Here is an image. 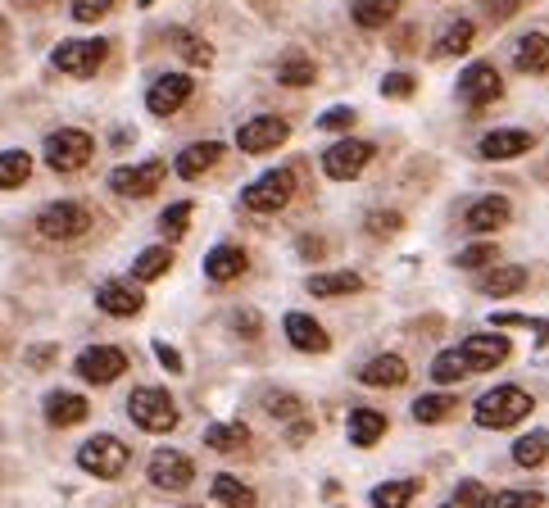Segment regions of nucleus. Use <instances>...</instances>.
<instances>
[{
    "instance_id": "nucleus-1",
    "label": "nucleus",
    "mask_w": 549,
    "mask_h": 508,
    "mask_svg": "<svg viewBox=\"0 0 549 508\" xmlns=\"http://www.w3.org/2000/svg\"><path fill=\"white\" fill-rule=\"evenodd\" d=\"M527 413H531V395L522 391V386H495V391H486V395L477 400L472 418H477V427L500 431V427H513V422H522Z\"/></svg>"
},
{
    "instance_id": "nucleus-2",
    "label": "nucleus",
    "mask_w": 549,
    "mask_h": 508,
    "mask_svg": "<svg viewBox=\"0 0 549 508\" xmlns=\"http://www.w3.org/2000/svg\"><path fill=\"white\" fill-rule=\"evenodd\" d=\"M128 413L132 422H137L141 431H155V436H164V431L177 427V404L168 391H159V386H141V391L128 395Z\"/></svg>"
},
{
    "instance_id": "nucleus-3",
    "label": "nucleus",
    "mask_w": 549,
    "mask_h": 508,
    "mask_svg": "<svg viewBox=\"0 0 549 508\" xmlns=\"http://www.w3.org/2000/svg\"><path fill=\"white\" fill-rule=\"evenodd\" d=\"M91 155H96V141L82 127H59L46 137V164L55 173H78V168L91 164Z\"/></svg>"
},
{
    "instance_id": "nucleus-4",
    "label": "nucleus",
    "mask_w": 549,
    "mask_h": 508,
    "mask_svg": "<svg viewBox=\"0 0 549 508\" xmlns=\"http://www.w3.org/2000/svg\"><path fill=\"white\" fill-rule=\"evenodd\" d=\"M128 463H132V454H128V445H123L118 436H96V440H87V445L78 450V468L91 472V477H100V481L123 477Z\"/></svg>"
},
{
    "instance_id": "nucleus-5",
    "label": "nucleus",
    "mask_w": 549,
    "mask_h": 508,
    "mask_svg": "<svg viewBox=\"0 0 549 508\" xmlns=\"http://www.w3.org/2000/svg\"><path fill=\"white\" fill-rule=\"evenodd\" d=\"M291 196H295V173L291 168H273V173H264L255 186L241 191V205H246L250 214H277V209H286Z\"/></svg>"
},
{
    "instance_id": "nucleus-6",
    "label": "nucleus",
    "mask_w": 549,
    "mask_h": 508,
    "mask_svg": "<svg viewBox=\"0 0 549 508\" xmlns=\"http://www.w3.org/2000/svg\"><path fill=\"white\" fill-rule=\"evenodd\" d=\"M105 55H109V41L82 37V41H59L50 64H55L59 73H69V78H91V73L105 64Z\"/></svg>"
},
{
    "instance_id": "nucleus-7",
    "label": "nucleus",
    "mask_w": 549,
    "mask_h": 508,
    "mask_svg": "<svg viewBox=\"0 0 549 508\" xmlns=\"http://www.w3.org/2000/svg\"><path fill=\"white\" fill-rule=\"evenodd\" d=\"M87 227H91V214L82 205H73V200L46 205L37 214V232L46 236V241H73V236H82Z\"/></svg>"
},
{
    "instance_id": "nucleus-8",
    "label": "nucleus",
    "mask_w": 549,
    "mask_h": 508,
    "mask_svg": "<svg viewBox=\"0 0 549 508\" xmlns=\"http://www.w3.org/2000/svg\"><path fill=\"white\" fill-rule=\"evenodd\" d=\"M291 137V123L277 114H264V118H250V123L236 127V146L246 155H264V150H277L282 141Z\"/></svg>"
},
{
    "instance_id": "nucleus-9",
    "label": "nucleus",
    "mask_w": 549,
    "mask_h": 508,
    "mask_svg": "<svg viewBox=\"0 0 549 508\" xmlns=\"http://www.w3.org/2000/svg\"><path fill=\"white\" fill-rule=\"evenodd\" d=\"M164 173H168L164 159H146V164H123V168H114V173H109V186H114L118 196L141 200V196H150V191H155V186L164 182Z\"/></svg>"
},
{
    "instance_id": "nucleus-10",
    "label": "nucleus",
    "mask_w": 549,
    "mask_h": 508,
    "mask_svg": "<svg viewBox=\"0 0 549 508\" xmlns=\"http://www.w3.org/2000/svg\"><path fill=\"white\" fill-rule=\"evenodd\" d=\"M128 372V354L118 345H91V350L78 354V377L82 381H96V386H109Z\"/></svg>"
},
{
    "instance_id": "nucleus-11",
    "label": "nucleus",
    "mask_w": 549,
    "mask_h": 508,
    "mask_svg": "<svg viewBox=\"0 0 549 508\" xmlns=\"http://www.w3.org/2000/svg\"><path fill=\"white\" fill-rule=\"evenodd\" d=\"M368 159H373L368 141H336V146L323 150V173L332 182H350V177H359L368 168Z\"/></svg>"
},
{
    "instance_id": "nucleus-12",
    "label": "nucleus",
    "mask_w": 549,
    "mask_h": 508,
    "mask_svg": "<svg viewBox=\"0 0 549 508\" xmlns=\"http://www.w3.org/2000/svg\"><path fill=\"white\" fill-rule=\"evenodd\" d=\"M504 96V82L500 73H495V64H468V69L459 73V100L472 109L491 105V100Z\"/></svg>"
},
{
    "instance_id": "nucleus-13",
    "label": "nucleus",
    "mask_w": 549,
    "mask_h": 508,
    "mask_svg": "<svg viewBox=\"0 0 549 508\" xmlns=\"http://www.w3.org/2000/svg\"><path fill=\"white\" fill-rule=\"evenodd\" d=\"M150 481L159 490H187L196 481V463L182 450H155L150 454Z\"/></svg>"
},
{
    "instance_id": "nucleus-14",
    "label": "nucleus",
    "mask_w": 549,
    "mask_h": 508,
    "mask_svg": "<svg viewBox=\"0 0 549 508\" xmlns=\"http://www.w3.org/2000/svg\"><path fill=\"white\" fill-rule=\"evenodd\" d=\"M191 91H196V82H191L187 73H168V78H159L155 87L146 91V109L150 114H159V118H168V114H177V109L187 105Z\"/></svg>"
},
{
    "instance_id": "nucleus-15",
    "label": "nucleus",
    "mask_w": 549,
    "mask_h": 508,
    "mask_svg": "<svg viewBox=\"0 0 549 508\" xmlns=\"http://www.w3.org/2000/svg\"><path fill=\"white\" fill-rule=\"evenodd\" d=\"M459 354L468 359L472 372H486V368H495V363L509 359V341H504L500 332H477V336H468V341L459 345Z\"/></svg>"
},
{
    "instance_id": "nucleus-16",
    "label": "nucleus",
    "mask_w": 549,
    "mask_h": 508,
    "mask_svg": "<svg viewBox=\"0 0 549 508\" xmlns=\"http://www.w3.org/2000/svg\"><path fill=\"white\" fill-rule=\"evenodd\" d=\"M527 150H536V137L531 132H522V127H500V132H486L477 146L481 159H518L527 155Z\"/></svg>"
},
{
    "instance_id": "nucleus-17",
    "label": "nucleus",
    "mask_w": 549,
    "mask_h": 508,
    "mask_svg": "<svg viewBox=\"0 0 549 508\" xmlns=\"http://www.w3.org/2000/svg\"><path fill=\"white\" fill-rule=\"evenodd\" d=\"M96 309L109 313V318H132V313L146 309V295H141L132 282H105L96 291Z\"/></svg>"
},
{
    "instance_id": "nucleus-18",
    "label": "nucleus",
    "mask_w": 549,
    "mask_h": 508,
    "mask_svg": "<svg viewBox=\"0 0 549 508\" xmlns=\"http://www.w3.org/2000/svg\"><path fill=\"white\" fill-rule=\"evenodd\" d=\"M513 205L504 196H481L477 205H468V214H463V223L472 227V232H500L504 223H509Z\"/></svg>"
},
{
    "instance_id": "nucleus-19",
    "label": "nucleus",
    "mask_w": 549,
    "mask_h": 508,
    "mask_svg": "<svg viewBox=\"0 0 549 508\" xmlns=\"http://www.w3.org/2000/svg\"><path fill=\"white\" fill-rule=\"evenodd\" d=\"M286 341L295 345V350H304V354H327V332L309 318V313H286Z\"/></svg>"
},
{
    "instance_id": "nucleus-20",
    "label": "nucleus",
    "mask_w": 549,
    "mask_h": 508,
    "mask_svg": "<svg viewBox=\"0 0 549 508\" xmlns=\"http://www.w3.org/2000/svg\"><path fill=\"white\" fill-rule=\"evenodd\" d=\"M359 381L363 386H404L409 381V363L400 354H377V359H368L359 368Z\"/></svg>"
},
{
    "instance_id": "nucleus-21",
    "label": "nucleus",
    "mask_w": 549,
    "mask_h": 508,
    "mask_svg": "<svg viewBox=\"0 0 549 508\" xmlns=\"http://www.w3.org/2000/svg\"><path fill=\"white\" fill-rule=\"evenodd\" d=\"M87 413H91V404L82 400V395H73V391L46 395V422L50 427H78V422H87Z\"/></svg>"
},
{
    "instance_id": "nucleus-22",
    "label": "nucleus",
    "mask_w": 549,
    "mask_h": 508,
    "mask_svg": "<svg viewBox=\"0 0 549 508\" xmlns=\"http://www.w3.org/2000/svg\"><path fill=\"white\" fill-rule=\"evenodd\" d=\"M246 273V250L241 245H214L205 254V277L209 282H232V277Z\"/></svg>"
},
{
    "instance_id": "nucleus-23",
    "label": "nucleus",
    "mask_w": 549,
    "mask_h": 508,
    "mask_svg": "<svg viewBox=\"0 0 549 508\" xmlns=\"http://www.w3.org/2000/svg\"><path fill=\"white\" fill-rule=\"evenodd\" d=\"M218 159H223V146H218V141H196V146H187L182 155H177L173 173H177V177H187V182H191V177L209 173V168H214Z\"/></svg>"
},
{
    "instance_id": "nucleus-24",
    "label": "nucleus",
    "mask_w": 549,
    "mask_h": 508,
    "mask_svg": "<svg viewBox=\"0 0 549 508\" xmlns=\"http://www.w3.org/2000/svg\"><path fill=\"white\" fill-rule=\"evenodd\" d=\"M513 64H518V73H549V37L545 32H527V37L518 41V50H513Z\"/></svg>"
},
{
    "instance_id": "nucleus-25",
    "label": "nucleus",
    "mask_w": 549,
    "mask_h": 508,
    "mask_svg": "<svg viewBox=\"0 0 549 508\" xmlns=\"http://www.w3.org/2000/svg\"><path fill=\"white\" fill-rule=\"evenodd\" d=\"M382 436H386V413H377V409H354L350 413V440L359 450L377 445Z\"/></svg>"
},
{
    "instance_id": "nucleus-26",
    "label": "nucleus",
    "mask_w": 549,
    "mask_h": 508,
    "mask_svg": "<svg viewBox=\"0 0 549 508\" xmlns=\"http://www.w3.org/2000/svg\"><path fill=\"white\" fill-rule=\"evenodd\" d=\"M363 291L359 273H314L309 277V295H323V300H336V295H354Z\"/></svg>"
},
{
    "instance_id": "nucleus-27",
    "label": "nucleus",
    "mask_w": 549,
    "mask_h": 508,
    "mask_svg": "<svg viewBox=\"0 0 549 508\" xmlns=\"http://www.w3.org/2000/svg\"><path fill=\"white\" fill-rule=\"evenodd\" d=\"M168 264H173V250H168V245H150V250L137 254V264H132V277H137V282H155V277L168 273Z\"/></svg>"
},
{
    "instance_id": "nucleus-28",
    "label": "nucleus",
    "mask_w": 549,
    "mask_h": 508,
    "mask_svg": "<svg viewBox=\"0 0 549 508\" xmlns=\"http://www.w3.org/2000/svg\"><path fill=\"white\" fill-rule=\"evenodd\" d=\"M395 10H400V0H359V5H354V23H359V28H386V23L395 19Z\"/></svg>"
},
{
    "instance_id": "nucleus-29",
    "label": "nucleus",
    "mask_w": 549,
    "mask_h": 508,
    "mask_svg": "<svg viewBox=\"0 0 549 508\" xmlns=\"http://www.w3.org/2000/svg\"><path fill=\"white\" fill-rule=\"evenodd\" d=\"M32 173V155L28 150H5L0 155V191H14V186H23Z\"/></svg>"
},
{
    "instance_id": "nucleus-30",
    "label": "nucleus",
    "mask_w": 549,
    "mask_h": 508,
    "mask_svg": "<svg viewBox=\"0 0 549 508\" xmlns=\"http://www.w3.org/2000/svg\"><path fill=\"white\" fill-rule=\"evenodd\" d=\"M246 440H250V431L241 427V422H218V427H209V431H205V445H209V450H218V454L241 450Z\"/></svg>"
},
{
    "instance_id": "nucleus-31",
    "label": "nucleus",
    "mask_w": 549,
    "mask_h": 508,
    "mask_svg": "<svg viewBox=\"0 0 549 508\" xmlns=\"http://www.w3.org/2000/svg\"><path fill=\"white\" fill-rule=\"evenodd\" d=\"M522 286H527V268L509 264V268H491L486 282H481V291L486 295H513V291H522Z\"/></svg>"
},
{
    "instance_id": "nucleus-32",
    "label": "nucleus",
    "mask_w": 549,
    "mask_h": 508,
    "mask_svg": "<svg viewBox=\"0 0 549 508\" xmlns=\"http://www.w3.org/2000/svg\"><path fill=\"white\" fill-rule=\"evenodd\" d=\"M545 454H549V436H545V431H531V436L513 440V463H518V468H540Z\"/></svg>"
},
{
    "instance_id": "nucleus-33",
    "label": "nucleus",
    "mask_w": 549,
    "mask_h": 508,
    "mask_svg": "<svg viewBox=\"0 0 549 508\" xmlns=\"http://www.w3.org/2000/svg\"><path fill=\"white\" fill-rule=\"evenodd\" d=\"M214 499L227 508H255V490L246 486V481H236V477H214Z\"/></svg>"
},
{
    "instance_id": "nucleus-34",
    "label": "nucleus",
    "mask_w": 549,
    "mask_h": 508,
    "mask_svg": "<svg viewBox=\"0 0 549 508\" xmlns=\"http://www.w3.org/2000/svg\"><path fill=\"white\" fill-rule=\"evenodd\" d=\"M454 395H422V400H413V422H422V427H432V422H445L454 413Z\"/></svg>"
},
{
    "instance_id": "nucleus-35",
    "label": "nucleus",
    "mask_w": 549,
    "mask_h": 508,
    "mask_svg": "<svg viewBox=\"0 0 549 508\" xmlns=\"http://www.w3.org/2000/svg\"><path fill=\"white\" fill-rule=\"evenodd\" d=\"M418 481H386L373 490V508H409V499H418Z\"/></svg>"
},
{
    "instance_id": "nucleus-36",
    "label": "nucleus",
    "mask_w": 549,
    "mask_h": 508,
    "mask_svg": "<svg viewBox=\"0 0 549 508\" xmlns=\"http://www.w3.org/2000/svg\"><path fill=\"white\" fill-rule=\"evenodd\" d=\"M277 82H282V87H309V82H314V59L286 55L282 64H277Z\"/></svg>"
},
{
    "instance_id": "nucleus-37",
    "label": "nucleus",
    "mask_w": 549,
    "mask_h": 508,
    "mask_svg": "<svg viewBox=\"0 0 549 508\" xmlns=\"http://www.w3.org/2000/svg\"><path fill=\"white\" fill-rule=\"evenodd\" d=\"M472 37H477V28H472L468 19H459V23H450V28L441 32V46L436 50H441V55H463V50L472 46Z\"/></svg>"
},
{
    "instance_id": "nucleus-38",
    "label": "nucleus",
    "mask_w": 549,
    "mask_h": 508,
    "mask_svg": "<svg viewBox=\"0 0 549 508\" xmlns=\"http://www.w3.org/2000/svg\"><path fill=\"white\" fill-rule=\"evenodd\" d=\"M463 372H472V368H468V359H463L459 350H445V354H436V363H432V377L441 381V386H450V381H459Z\"/></svg>"
},
{
    "instance_id": "nucleus-39",
    "label": "nucleus",
    "mask_w": 549,
    "mask_h": 508,
    "mask_svg": "<svg viewBox=\"0 0 549 508\" xmlns=\"http://www.w3.org/2000/svg\"><path fill=\"white\" fill-rule=\"evenodd\" d=\"M187 223H191V200H177V205L164 209V218H159V232H164L168 241H177V236L187 232Z\"/></svg>"
},
{
    "instance_id": "nucleus-40",
    "label": "nucleus",
    "mask_w": 549,
    "mask_h": 508,
    "mask_svg": "<svg viewBox=\"0 0 549 508\" xmlns=\"http://www.w3.org/2000/svg\"><path fill=\"white\" fill-rule=\"evenodd\" d=\"M481 508H540L536 490H500V495H486Z\"/></svg>"
},
{
    "instance_id": "nucleus-41",
    "label": "nucleus",
    "mask_w": 549,
    "mask_h": 508,
    "mask_svg": "<svg viewBox=\"0 0 549 508\" xmlns=\"http://www.w3.org/2000/svg\"><path fill=\"white\" fill-rule=\"evenodd\" d=\"M173 46L182 50V55H187L191 64H214V50L200 46V37H191V32H182V28L173 32Z\"/></svg>"
},
{
    "instance_id": "nucleus-42",
    "label": "nucleus",
    "mask_w": 549,
    "mask_h": 508,
    "mask_svg": "<svg viewBox=\"0 0 549 508\" xmlns=\"http://www.w3.org/2000/svg\"><path fill=\"white\" fill-rule=\"evenodd\" d=\"M486 504V486L481 481H459V490H454V499L445 508H481Z\"/></svg>"
},
{
    "instance_id": "nucleus-43",
    "label": "nucleus",
    "mask_w": 549,
    "mask_h": 508,
    "mask_svg": "<svg viewBox=\"0 0 549 508\" xmlns=\"http://www.w3.org/2000/svg\"><path fill=\"white\" fill-rule=\"evenodd\" d=\"M491 259H495V245L481 241V245H468V250H459V259H454V264H459V268H486Z\"/></svg>"
},
{
    "instance_id": "nucleus-44",
    "label": "nucleus",
    "mask_w": 549,
    "mask_h": 508,
    "mask_svg": "<svg viewBox=\"0 0 549 508\" xmlns=\"http://www.w3.org/2000/svg\"><path fill=\"white\" fill-rule=\"evenodd\" d=\"M109 5H114V0H73V19H78V23H96L100 14H109Z\"/></svg>"
},
{
    "instance_id": "nucleus-45",
    "label": "nucleus",
    "mask_w": 549,
    "mask_h": 508,
    "mask_svg": "<svg viewBox=\"0 0 549 508\" xmlns=\"http://www.w3.org/2000/svg\"><path fill=\"white\" fill-rule=\"evenodd\" d=\"M382 96L409 100L413 96V78H409V73H391V78H382Z\"/></svg>"
},
{
    "instance_id": "nucleus-46",
    "label": "nucleus",
    "mask_w": 549,
    "mask_h": 508,
    "mask_svg": "<svg viewBox=\"0 0 549 508\" xmlns=\"http://www.w3.org/2000/svg\"><path fill=\"white\" fill-rule=\"evenodd\" d=\"M350 123H354V109L350 105H336V109H327V114L318 118V127H327V132H345Z\"/></svg>"
},
{
    "instance_id": "nucleus-47",
    "label": "nucleus",
    "mask_w": 549,
    "mask_h": 508,
    "mask_svg": "<svg viewBox=\"0 0 549 508\" xmlns=\"http://www.w3.org/2000/svg\"><path fill=\"white\" fill-rule=\"evenodd\" d=\"M400 227H404L400 214H368V232L373 236H395Z\"/></svg>"
},
{
    "instance_id": "nucleus-48",
    "label": "nucleus",
    "mask_w": 549,
    "mask_h": 508,
    "mask_svg": "<svg viewBox=\"0 0 549 508\" xmlns=\"http://www.w3.org/2000/svg\"><path fill=\"white\" fill-rule=\"evenodd\" d=\"M264 409L273 413V418H295V413H300V400H295V395H268Z\"/></svg>"
},
{
    "instance_id": "nucleus-49",
    "label": "nucleus",
    "mask_w": 549,
    "mask_h": 508,
    "mask_svg": "<svg viewBox=\"0 0 549 508\" xmlns=\"http://www.w3.org/2000/svg\"><path fill=\"white\" fill-rule=\"evenodd\" d=\"M481 5H486L491 19H513V14L522 10V0H481Z\"/></svg>"
},
{
    "instance_id": "nucleus-50",
    "label": "nucleus",
    "mask_w": 549,
    "mask_h": 508,
    "mask_svg": "<svg viewBox=\"0 0 549 508\" xmlns=\"http://www.w3.org/2000/svg\"><path fill=\"white\" fill-rule=\"evenodd\" d=\"M155 359L164 363L168 372H182V354H177V350H173V345H168V341H155Z\"/></svg>"
},
{
    "instance_id": "nucleus-51",
    "label": "nucleus",
    "mask_w": 549,
    "mask_h": 508,
    "mask_svg": "<svg viewBox=\"0 0 549 508\" xmlns=\"http://www.w3.org/2000/svg\"><path fill=\"white\" fill-rule=\"evenodd\" d=\"M232 327H236V332H241V336H259V313H236V318H232Z\"/></svg>"
},
{
    "instance_id": "nucleus-52",
    "label": "nucleus",
    "mask_w": 549,
    "mask_h": 508,
    "mask_svg": "<svg viewBox=\"0 0 549 508\" xmlns=\"http://www.w3.org/2000/svg\"><path fill=\"white\" fill-rule=\"evenodd\" d=\"M28 359H32V363H37V368H41V363H50V359H55V350H50V345H37V350L28 354Z\"/></svg>"
},
{
    "instance_id": "nucleus-53",
    "label": "nucleus",
    "mask_w": 549,
    "mask_h": 508,
    "mask_svg": "<svg viewBox=\"0 0 549 508\" xmlns=\"http://www.w3.org/2000/svg\"><path fill=\"white\" fill-rule=\"evenodd\" d=\"M300 254H314V259H318V254H323V241H314V236H304V241H300Z\"/></svg>"
},
{
    "instance_id": "nucleus-54",
    "label": "nucleus",
    "mask_w": 549,
    "mask_h": 508,
    "mask_svg": "<svg viewBox=\"0 0 549 508\" xmlns=\"http://www.w3.org/2000/svg\"><path fill=\"white\" fill-rule=\"evenodd\" d=\"M304 436H309V422H295V427H291V440H295V445H300Z\"/></svg>"
},
{
    "instance_id": "nucleus-55",
    "label": "nucleus",
    "mask_w": 549,
    "mask_h": 508,
    "mask_svg": "<svg viewBox=\"0 0 549 508\" xmlns=\"http://www.w3.org/2000/svg\"><path fill=\"white\" fill-rule=\"evenodd\" d=\"M141 5H155V0H141Z\"/></svg>"
}]
</instances>
